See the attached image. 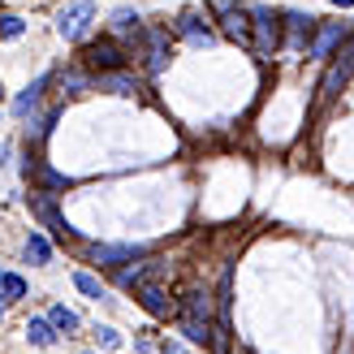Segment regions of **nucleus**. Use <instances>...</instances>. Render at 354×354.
I'll use <instances>...</instances> for the list:
<instances>
[{
	"instance_id": "obj_27",
	"label": "nucleus",
	"mask_w": 354,
	"mask_h": 354,
	"mask_svg": "<svg viewBox=\"0 0 354 354\" xmlns=\"http://www.w3.org/2000/svg\"><path fill=\"white\" fill-rule=\"evenodd\" d=\"M95 342L104 350H121V337H117V328H95Z\"/></svg>"
},
{
	"instance_id": "obj_18",
	"label": "nucleus",
	"mask_w": 354,
	"mask_h": 354,
	"mask_svg": "<svg viewBox=\"0 0 354 354\" xmlns=\"http://www.w3.org/2000/svg\"><path fill=\"white\" fill-rule=\"evenodd\" d=\"M26 337H30V346H57L61 333L52 328V320H39V315H35V320H26Z\"/></svg>"
},
{
	"instance_id": "obj_5",
	"label": "nucleus",
	"mask_w": 354,
	"mask_h": 354,
	"mask_svg": "<svg viewBox=\"0 0 354 354\" xmlns=\"http://www.w3.org/2000/svg\"><path fill=\"white\" fill-rule=\"evenodd\" d=\"M91 17H95V5H91V0H69V5L57 13L61 39H82L86 26H91Z\"/></svg>"
},
{
	"instance_id": "obj_19",
	"label": "nucleus",
	"mask_w": 354,
	"mask_h": 354,
	"mask_svg": "<svg viewBox=\"0 0 354 354\" xmlns=\"http://www.w3.org/2000/svg\"><path fill=\"white\" fill-rule=\"evenodd\" d=\"M113 30L117 35H143V17H138V9H113Z\"/></svg>"
},
{
	"instance_id": "obj_8",
	"label": "nucleus",
	"mask_w": 354,
	"mask_h": 354,
	"mask_svg": "<svg viewBox=\"0 0 354 354\" xmlns=\"http://www.w3.org/2000/svg\"><path fill=\"white\" fill-rule=\"evenodd\" d=\"M26 199H30V207H35V216H39L48 229H52V234H57L61 242L65 238H74V229H69V221L61 216V212H57V203H52V194H44V190H30L26 194Z\"/></svg>"
},
{
	"instance_id": "obj_30",
	"label": "nucleus",
	"mask_w": 354,
	"mask_h": 354,
	"mask_svg": "<svg viewBox=\"0 0 354 354\" xmlns=\"http://www.w3.org/2000/svg\"><path fill=\"white\" fill-rule=\"evenodd\" d=\"M0 320H5V303H0Z\"/></svg>"
},
{
	"instance_id": "obj_29",
	"label": "nucleus",
	"mask_w": 354,
	"mask_h": 354,
	"mask_svg": "<svg viewBox=\"0 0 354 354\" xmlns=\"http://www.w3.org/2000/svg\"><path fill=\"white\" fill-rule=\"evenodd\" d=\"M333 5H342V9H354V0H333Z\"/></svg>"
},
{
	"instance_id": "obj_17",
	"label": "nucleus",
	"mask_w": 354,
	"mask_h": 354,
	"mask_svg": "<svg viewBox=\"0 0 354 354\" xmlns=\"http://www.w3.org/2000/svg\"><path fill=\"white\" fill-rule=\"evenodd\" d=\"M177 328H182L186 342H194V346H212V324L190 320V315H177Z\"/></svg>"
},
{
	"instance_id": "obj_7",
	"label": "nucleus",
	"mask_w": 354,
	"mask_h": 354,
	"mask_svg": "<svg viewBox=\"0 0 354 354\" xmlns=\"http://www.w3.org/2000/svg\"><path fill=\"white\" fill-rule=\"evenodd\" d=\"M281 26L290 30V39H281V48H290V52H307L315 26H320V17H315V13H286V17H281Z\"/></svg>"
},
{
	"instance_id": "obj_16",
	"label": "nucleus",
	"mask_w": 354,
	"mask_h": 354,
	"mask_svg": "<svg viewBox=\"0 0 354 354\" xmlns=\"http://www.w3.org/2000/svg\"><path fill=\"white\" fill-rule=\"evenodd\" d=\"M48 82H52V74H44V78H35V82L26 86V91H22V95L13 100V113H17V117H26V113L35 109V104H39V95H44V86H48Z\"/></svg>"
},
{
	"instance_id": "obj_24",
	"label": "nucleus",
	"mask_w": 354,
	"mask_h": 354,
	"mask_svg": "<svg viewBox=\"0 0 354 354\" xmlns=\"http://www.w3.org/2000/svg\"><path fill=\"white\" fill-rule=\"evenodd\" d=\"M74 286H78L86 298H104V286H100V281H95L91 272H74Z\"/></svg>"
},
{
	"instance_id": "obj_25",
	"label": "nucleus",
	"mask_w": 354,
	"mask_h": 354,
	"mask_svg": "<svg viewBox=\"0 0 354 354\" xmlns=\"http://www.w3.org/2000/svg\"><path fill=\"white\" fill-rule=\"evenodd\" d=\"M22 30H26V22H22V17H13V13H5V17H0V39H17Z\"/></svg>"
},
{
	"instance_id": "obj_13",
	"label": "nucleus",
	"mask_w": 354,
	"mask_h": 354,
	"mask_svg": "<svg viewBox=\"0 0 354 354\" xmlns=\"http://www.w3.org/2000/svg\"><path fill=\"white\" fill-rule=\"evenodd\" d=\"M143 255V246H91V259L100 268H113V263H130Z\"/></svg>"
},
{
	"instance_id": "obj_15",
	"label": "nucleus",
	"mask_w": 354,
	"mask_h": 354,
	"mask_svg": "<svg viewBox=\"0 0 354 354\" xmlns=\"http://www.w3.org/2000/svg\"><path fill=\"white\" fill-rule=\"evenodd\" d=\"M100 91H113V95H134L138 91V78H130L126 69H109V74H100L95 78Z\"/></svg>"
},
{
	"instance_id": "obj_11",
	"label": "nucleus",
	"mask_w": 354,
	"mask_h": 354,
	"mask_svg": "<svg viewBox=\"0 0 354 354\" xmlns=\"http://www.w3.org/2000/svg\"><path fill=\"white\" fill-rule=\"evenodd\" d=\"M177 35H182V39H190L194 48H207L212 39H216V30L207 26V17L194 13V9H186L182 17H177Z\"/></svg>"
},
{
	"instance_id": "obj_6",
	"label": "nucleus",
	"mask_w": 354,
	"mask_h": 354,
	"mask_svg": "<svg viewBox=\"0 0 354 354\" xmlns=\"http://www.w3.org/2000/svg\"><path fill=\"white\" fill-rule=\"evenodd\" d=\"M333 57H337V61L328 65V74H324V82H320V95H324V100L337 95L342 86L350 82V74H354V39H346L342 52H333Z\"/></svg>"
},
{
	"instance_id": "obj_3",
	"label": "nucleus",
	"mask_w": 354,
	"mask_h": 354,
	"mask_svg": "<svg viewBox=\"0 0 354 354\" xmlns=\"http://www.w3.org/2000/svg\"><path fill=\"white\" fill-rule=\"evenodd\" d=\"M350 35H354L350 22H320V26H315V35H311V44H307V52H311L315 61H328L333 52L350 39Z\"/></svg>"
},
{
	"instance_id": "obj_2",
	"label": "nucleus",
	"mask_w": 354,
	"mask_h": 354,
	"mask_svg": "<svg viewBox=\"0 0 354 354\" xmlns=\"http://www.w3.org/2000/svg\"><path fill=\"white\" fill-rule=\"evenodd\" d=\"M251 26H255L251 48L259 52V57H272V52L281 48V13H272V9H251Z\"/></svg>"
},
{
	"instance_id": "obj_10",
	"label": "nucleus",
	"mask_w": 354,
	"mask_h": 354,
	"mask_svg": "<svg viewBox=\"0 0 354 354\" xmlns=\"http://www.w3.org/2000/svg\"><path fill=\"white\" fill-rule=\"evenodd\" d=\"M138 303H143L151 315H160V320L177 315V303L169 298V290L160 286V281H143V286H138Z\"/></svg>"
},
{
	"instance_id": "obj_9",
	"label": "nucleus",
	"mask_w": 354,
	"mask_h": 354,
	"mask_svg": "<svg viewBox=\"0 0 354 354\" xmlns=\"http://www.w3.org/2000/svg\"><path fill=\"white\" fill-rule=\"evenodd\" d=\"M143 57H147V74H165L169 65V30H143Z\"/></svg>"
},
{
	"instance_id": "obj_12",
	"label": "nucleus",
	"mask_w": 354,
	"mask_h": 354,
	"mask_svg": "<svg viewBox=\"0 0 354 354\" xmlns=\"http://www.w3.org/2000/svg\"><path fill=\"white\" fill-rule=\"evenodd\" d=\"M165 268H169L165 259H147V263H134V268H121V272H117V286H121V290H138L143 281H156V277H160Z\"/></svg>"
},
{
	"instance_id": "obj_1",
	"label": "nucleus",
	"mask_w": 354,
	"mask_h": 354,
	"mask_svg": "<svg viewBox=\"0 0 354 354\" xmlns=\"http://www.w3.org/2000/svg\"><path fill=\"white\" fill-rule=\"evenodd\" d=\"M126 48H121L117 39H91L82 48V65L95 69V74H109V69H126Z\"/></svg>"
},
{
	"instance_id": "obj_31",
	"label": "nucleus",
	"mask_w": 354,
	"mask_h": 354,
	"mask_svg": "<svg viewBox=\"0 0 354 354\" xmlns=\"http://www.w3.org/2000/svg\"><path fill=\"white\" fill-rule=\"evenodd\" d=\"M0 95H5V86H0Z\"/></svg>"
},
{
	"instance_id": "obj_4",
	"label": "nucleus",
	"mask_w": 354,
	"mask_h": 354,
	"mask_svg": "<svg viewBox=\"0 0 354 354\" xmlns=\"http://www.w3.org/2000/svg\"><path fill=\"white\" fill-rule=\"evenodd\" d=\"M216 17H221V35H225V39L251 48V22H246V17H251V9L234 5V0H221V5H216Z\"/></svg>"
},
{
	"instance_id": "obj_22",
	"label": "nucleus",
	"mask_w": 354,
	"mask_h": 354,
	"mask_svg": "<svg viewBox=\"0 0 354 354\" xmlns=\"http://www.w3.org/2000/svg\"><path fill=\"white\" fill-rule=\"evenodd\" d=\"M26 259H30V263H48V259H52V246H48L44 234H30V238H26Z\"/></svg>"
},
{
	"instance_id": "obj_26",
	"label": "nucleus",
	"mask_w": 354,
	"mask_h": 354,
	"mask_svg": "<svg viewBox=\"0 0 354 354\" xmlns=\"http://www.w3.org/2000/svg\"><path fill=\"white\" fill-rule=\"evenodd\" d=\"M35 173H39V182H44L48 190H65V186H69V177H61V173H52L48 165H39V169H35Z\"/></svg>"
},
{
	"instance_id": "obj_21",
	"label": "nucleus",
	"mask_w": 354,
	"mask_h": 354,
	"mask_svg": "<svg viewBox=\"0 0 354 354\" xmlns=\"http://www.w3.org/2000/svg\"><path fill=\"white\" fill-rule=\"evenodd\" d=\"M48 320H52V328H57V333H65V337H69V333H78V315L69 311V307H52Z\"/></svg>"
},
{
	"instance_id": "obj_20",
	"label": "nucleus",
	"mask_w": 354,
	"mask_h": 354,
	"mask_svg": "<svg viewBox=\"0 0 354 354\" xmlns=\"http://www.w3.org/2000/svg\"><path fill=\"white\" fill-rule=\"evenodd\" d=\"M17 298H26V281L17 272H0V303H17Z\"/></svg>"
},
{
	"instance_id": "obj_23",
	"label": "nucleus",
	"mask_w": 354,
	"mask_h": 354,
	"mask_svg": "<svg viewBox=\"0 0 354 354\" xmlns=\"http://www.w3.org/2000/svg\"><path fill=\"white\" fill-rule=\"evenodd\" d=\"M61 86H65V91H69V95H82V91H91V86H95V82H91V78H86V74H82V69H69V74H61Z\"/></svg>"
},
{
	"instance_id": "obj_28",
	"label": "nucleus",
	"mask_w": 354,
	"mask_h": 354,
	"mask_svg": "<svg viewBox=\"0 0 354 354\" xmlns=\"http://www.w3.org/2000/svg\"><path fill=\"white\" fill-rule=\"evenodd\" d=\"M160 354H186V350L177 346V342H160Z\"/></svg>"
},
{
	"instance_id": "obj_14",
	"label": "nucleus",
	"mask_w": 354,
	"mask_h": 354,
	"mask_svg": "<svg viewBox=\"0 0 354 354\" xmlns=\"http://www.w3.org/2000/svg\"><path fill=\"white\" fill-rule=\"evenodd\" d=\"M177 315H190V320L212 324V303H207V294H203V290H186V294H182V307H177Z\"/></svg>"
}]
</instances>
